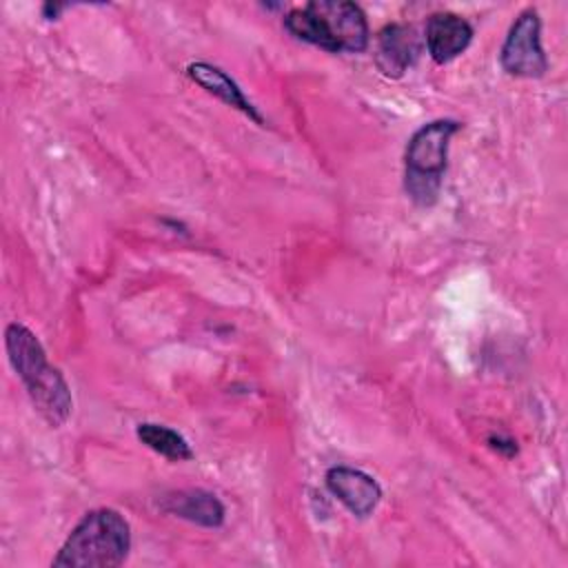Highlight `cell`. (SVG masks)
<instances>
[{
  "label": "cell",
  "instance_id": "obj_4",
  "mask_svg": "<svg viewBox=\"0 0 568 568\" xmlns=\"http://www.w3.org/2000/svg\"><path fill=\"white\" fill-rule=\"evenodd\" d=\"M459 126L462 124L455 120H433L410 135L404 155V189L415 204L428 206L437 200L446 171L448 144Z\"/></svg>",
  "mask_w": 568,
  "mask_h": 568
},
{
  "label": "cell",
  "instance_id": "obj_7",
  "mask_svg": "<svg viewBox=\"0 0 568 568\" xmlns=\"http://www.w3.org/2000/svg\"><path fill=\"white\" fill-rule=\"evenodd\" d=\"M422 51L419 33L413 24L393 22L377 33L375 64L386 78H402Z\"/></svg>",
  "mask_w": 568,
  "mask_h": 568
},
{
  "label": "cell",
  "instance_id": "obj_2",
  "mask_svg": "<svg viewBox=\"0 0 568 568\" xmlns=\"http://www.w3.org/2000/svg\"><path fill=\"white\" fill-rule=\"evenodd\" d=\"M284 29L331 53H359L368 47V22L359 4L348 0H313L291 9Z\"/></svg>",
  "mask_w": 568,
  "mask_h": 568
},
{
  "label": "cell",
  "instance_id": "obj_8",
  "mask_svg": "<svg viewBox=\"0 0 568 568\" xmlns=\"http://www.w3.org/2000/svg\"><path fill=\"white\" fill-rule=\"evenodd\" d=\"M424 36L430 58L437 64H446L466 51L473 40V27L453 11H437L428 16Z\"/></svg>",
  "mask_w": 568,
  "mask_h": 568
},
{
  "label": "cell",
  "instance_id": "obj_10",
  "mask_svg": "<svg viewBox=\"0 0 568 568\" xmlns=\"http://www.w3.org/2000/svg\"><path fill=\"white\" fill-rule=\"evenodd\" d=\"M160 508L204 528H217L224 524V504L213 493L202 488L169 493L160 499Z\"/></svg>",
  "mask_w": 568,
  "mask_h": 568
},
{
  "label": "cell",
  "instance_id": "obj_9",
  "mask_svg": "<svg viewBox=\"0 0 568 568\" xmlns=\"http://www.w3.org/2000/svg\"><path fill=\"white\" fill-rule=\"evenodd\" d=\"M186 75L200 84L204 91H209L211 95H215L217 100H222L224 104L237 109L240 113H244L246 118H251L255 124L264 126V118L260 115V111L253 106V102L244 95V91L240 89V84L220 67L211 64V62H191L186 67Z\"/></svg>",
  "mask_w": 568,
  "mask_h": 568
},
{
  "label": "cell",
  "instance_id": "obj_1",
  "mask_svg": "<svg viewBox=\"0 0 568 568\" xmlns=\"http://www.w3.org/2000/svg\"><path fill=\"white\" fill-rule=\"evenodd\" d=\"M4 348L13 371L27 388L33 408L49 426H62L73 408L71 388L62 373L49 364L38 335L29 326L11 322L4 328Z\"/></svg>",
  "mask_w": 568,
  "mask_h": 568
},
{
  "label": "cell",
  "instance_id": "obj_3",
  "mask_svg": "<svg viewBox=\"0 0 568 568\" xmlns=\"http://www.w3.org/2000/svg\"><path fill=\"white\" fill-rule=\"evenodd\" d=\"M131 550V526L113 508L89 510L69 532L51 566L55 568H115Z\"/></svg>",
  "mask_w": 568,
  "mask_h": 568
},
{
  "label": "cell",
  "instance_id": "obj_11",
  "mask_svg": "<svg viewBox=\"0 0 568 568\" xmlns=\"http://www.w3.org/2000/svg\"><path fill=\"white\" fill-rule=\"evenodd\" d=\"M135 435L146 448H151L153 453H158L171 462L193 459V450H191L189 442L178 430H173L169 426L144 422V424H138Z\"/></svg>",
  "mask_w": 568,
  "mask_h": 568
},
{
  "label": "cell",
  "instance_id": "obj_5",
  "mask_svg": "<svg viewBox=\"0 0 568 568\" xmlns=\"http://www.w3.org/2000/svg\"><path fill=\"white\" fill-rule=\"evenodd\" d=\"M501 69L515 78H541L548 58L541 47V20L537 9H524L508 29L499 51Z\"/></svg>",
  "mask_w": 568,
  "mask_h": 568
},
{
  "label": "cell",
  "instance_id": "obj_6",
  "mask_svg": "<svg viewBox=\"0 0 568 568\" xmlns=\"http://www.w3.org/2000/svg\"><path fill=\"white\" fill-rule=\"evenodd\" d=\"M326 488L333 497H337L355 517H368L379 499L382 486L375 477L359 468L351 466H333L326 470Z\"/></svg>",
  "mask_w": 568,
  "mask_h": 568
},
{
  "label": "cell",
  "instance_id": "obj_12",
  "mask_svg": "<svg viewBox=\"0 0 568 568\" xmlns=\"http://www.w3.org/2000/svg\"><path fill=\"white\" fill-rule=\"evenodd\" d=\"M60 9H64V7H62V4H51V2H49V4H44V13H47V18H55Z\"/></svg>",
  "mask_w": 568,
  "mask_h": 568
}]
</instances>
